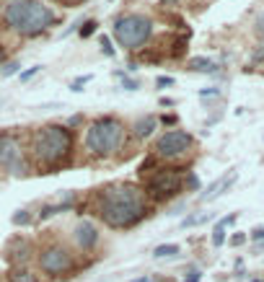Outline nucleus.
I'll list each match as a JSON object with an SVG mask.
<instances>
[{"label":"nucleus","mask_w":264,"mask_h":282,"mask_svg":"<svg viewBox=\"0 0 264 282\" xmlns=\"http://www.w3.org/2000/svg\"><path fill=\"white\" fill-rule=\"evenodd\" d=\"M94 215L114 230H129L140 225L150 215V200L140 184L132 181H112L96 189L88 200Z\"/></svg>","instance_id":"obj_1"},{"label":"nucleus","mask_w":264,"mask_h":282,"mask_svg":"<svg viewBox=\"0 0 264 282\" xmlns=\"http://www.w3.org/2000/svg\"><path fill=\"white\" fill-rule=\"evenodd\" d=\"M75 153V135L68 124H44L29 135V156L41 173H55L68 166Z\"/></svg>","instance_id":"obj_2"},{"label":"nucleus","mask_w":264,"mask_h":282,"mask_svg":"<svg viewBox=\"0 0 264 282\" xmlns=\"http://www.w3.org/2000/svg\"><path fill=\"white\" fill-rule=\"evenodd\" d=\"M0 24L18 36H39L57 24V13L41 0H3Z\"/></svg>","instance_id":"obj_3"},{"label":"nucleus","mask_w":264,"mask_h":282,"mask_svg":"<svg viewBox=\"0 0 264 282\" xmlns=\"http://www.w3.org/2000/svg\"><path fill=\"white\" fill-rule=\"evenodd\" d=\"M140 179H143V192L148 194L150 202H168L184 189L182 168L161 166L156 156H148L140 163Z\"/></svg>","instance_id":"obj_4"},{"label":"nucleus","mask_w":264,"mask_h":282,"mask_svg":"<svg viewBox=\"0 0 264 282\" xmlns=\"http://www.w3.org/2000/svg\"><path fill=\"white\" fill-rule=\"evenodd\" d=\"M127 137V127L119 117H99L88 124L85 132V150L94 158H109L122 150Z\"/></svg>","instance_id":"obj_5"},{"label":"nucleus","mask_w":264,"mask_h":282,"mask_svg":"<svg viewBox=\"0 0 264 282\" xmlns=\"http://www.w3.org/2000/svg\"><path fill=\"white\" fill-rule=\"evenodd\" d=\"M153 31H156V24L153 18L145 13H124L114 21L112 36L117 39V44L127 52H135L140 47H145L153 39Z\"/></svg>","instance_id":"obj_6"},{"label":"nucleus","mask_w":264,"mask_h":282,"mask_svg":"<svg viewBox=\"0 0 264 282\" xmlns=\"http://www.w3.org/2000/svg\"><path fill=\"white\" fill-rule=\"evenodd\" d=\"M36 262H39V269L47 274V277H70L75 269H78V262H75V254L60 244V241H50L44 244L39 251H36Z\"/></svg>","instance_id":"obj_7"},{"label":"nucleus","mask_w":264,"mask_h":282,"mask_svg":"<svg viewBox=\"0 0 264 282\" xmlns=\"http://www.w3.org/2000/svg\"><path fill=\"white\" fill-rule=\"evenodd\" d=\"M0 166H3L11 176H26L29 173V161H26V150L24 140L11 129L0 132Z\"/></svg>","instance_id":"obj_8"},{"label":"nucleus","mask_w":264,"mask_h":282,"mask_svg":"<svg viewBox=\"0 0 264 282\" xmlns=\"http://www.w3.org/2000/svg\"><path fill=\"white\" fill-rule=\"evenodd\" d=\"M192 148H194V137L189 132H184V129H168V132H163L156 140V145H153V156L158 161L173 163V161L184 158Z\"/></svg>","instance_id":"obj_9"},{"label":"nucleus","mask_w":264,"mask_h":282,"mask_svg":"<svg viewBox=\"0 0 264 282\" xmlns=\"http://www.w3.org/2000/svg\"><path fill=\"white\" fill-rule=\"evenodd\" d=\"M34 254H36V246L26 236H13L6 244V249H3V256H6V262L11 267H26L34 259Z\"/></svg>","instance_id":"obj_10"},{"label":"nucleus","mask_w":264,"mask_h":282,"mask_svg":"<svg viewBox=\"0 0 264 282\" xmlns=\"http://www.w3.org/2000/svg\"><path fill=\"white\" fill-rule=\"evenodd\" d=\"M99 241H101V233H99V228H96L94 220H85L83 218V220L75 223V228H73V244H75L78 251H83V254L94 251L99 246Z\"/></svg>","instance_id":"obj_11"},{"label":"nucleus","mask_w":264,"mask_h":282,"mask_svg":"<svg viewBox=\"0 0 264 282\" xmlns=\"http://www.w3.org/2000/svg\"><path fill=\"white\" fill-rule=\"evenodd\" d=\"M236 176H238V173L236 171H231V173H226V176H220V179H215L202 194H200V200L202 202H212L215 197H220V194H223V192H228V186L236 181Z\"/></svg>","instance_id":"obj_12"},{"label":"nucleus","mask_w":264,"mask_h":282,"mask_svg":"<svg viewBox=\"0 0 264 282\" xmlns=\"http://www.w3.org/2000/svg\"><path fill=\"white\" fill-rule=\"evenodd\" d=\"M156 127H158V117L156 114H145V117H140L135 124H132V135H135L138 140H148L153 132H156Z\"/></svg>","instance_id":"obj_13"},{"label":"nucleus","mask_w":264,"mask_h":282,"mask_svg":"<svg viewBox=\"0 0 264 282\" xmlns=\"http://www.w3.org/2000/svg\"><path fill=\"white\" fill-rule=\"evenodd\" d=\"M68 210H75V197H73V194H68V200H65V202L41 205V210H39V220H50V218H55L57 212H68Z\"/></svg>","instance_id":"obj_14"},{"label":"nucleus","mask_w":264,"mask_h":282,"mask_svg":"<svg viewBox=\"0 0 264 282\" xmlns=\"http://www.w3.org/2000/svg\"><path fill=\"white\" fill-rule=\"evenodd\" d=\"M6 282H41L36 272H31L29 267H11L6 272Z\"/></svg>","instance_id":"obj_15"},{"label":"nucleus","mask_w":264,"mask_h":282,"mask_svg":"<svg viewBox=\"0 0 264 282\" xmlns=\"http://www.w3.org/2000/svg\"><path fill=\"white\" fill-rule=\"evenodd\" d=\"M187 68L189 70H197V73H217V65L207 57H189L187 60Z\"/></svg>","instance_id":"obj_16"},{"label":"nucleus","mask_w":264,"mask_h":282,"mask_svg":"<svg viewBox=\"0 0 264 282\" xmlns=\"http://www.w3.org/2000/svg\"><path fill=\"white\" fill-rule=\"evenodd\" d=\"M182 254V246L179 244H161L153 249V256L156 259H171V256H179Z\"/></svg>","instance_id":"obj_17"},{"label":"nucleus","mask_w":264,"mask_h":282,"mask_svg":"<svg viewBox=\"0 0 264 282\" xmlns=\"http://www.w3.org/2000/svg\"><path fill=\"white\" fill-rule=\"evenodd\" d=\"M207 220H212V212L189 215V218H184V220H182V228H194V225H202V223H207Z\"/></svg>","instance_id":"obj_18"},{"label":"nucleus","mask_w":264,"mask_h":282,"mask_svg":"<svg viewBox=\"0 0 264 282\" xmlns=\"http://www.w3.org/2000/svg\"><path fill=\"white\" fill-rule=\"evenodd\" d=\"M226 223L223 220H217V225L212 228V246H223L226 244Z\"/></svg>","instance_id":"obj_19"},{"label":"nucleus","mask_w":264,"mask_h":282,"mask_svg":"<svg viewBox=\"0 0 264 282\" xmlns=\"http://www.w3.org/2000/svg\"><path fill=\"white\" fill-rule=\"evenodd\" d=\"M11 223H13V225H29V223H31V212H29V210H18V212H13Z\"/></svg>","instance_id":"obj_20"},{"label":"nucleus","mask_w":264,"mask_h":282,"mask_svg":"<svg viewBox=\"0 0 264 282\" xmlns=\"http://www.w3.org/2000/svg\"><path fill=\"white\" fill-rule=\"evenodd\" d=\"M96 29H99V21H85V24H80V36L83 39H88V36H94L96 34Z\"/></svg>","instance_id":"obj_21"},{"label":"nucleus","mask_w":264,"mask_h":282,"mask_svg":"<svg viewBox=\"0 0 264 282\" xmlns=\"http://www.w3.org/2000/svg\"><path fill=\"white\" fill-rule=\"evenodd\" d=\"M184 186H187V192H200V179H197V173H194V171H187Z\"/></svg>","instance_id":"obj_22"},{"label":"nucleus","mask_w":264,"mask_h":282,"mask_svg":"<svg viewBox=\"0 0 264 282\" xmlns=\"http://www.w3.org/2000/svg\"><path fill=\"white\" fill-rule=\"evenodd\" d=\"M119 78H122V88L124 91H138L140 88V80H135V78H127L124 73H117Z\"/></svg>","instance_id":"obj_23"},{"label":"nucleus","mask_w":264,"mask_h":282,"mask_svg":"<svg viewBox=\"0 0 264 282\" xmlns=\"http://www.w3.org/2000/svg\"><path fill=\"white\" fill-rule=\"evenodd\" d=\"M94 80V75H80V78H75L73 83H70V91H83V85H88V83H91Z\"/></svg>","instance_id":"obj_24"},{"label":"nucleus","mask_w":264,"mask_h":282,"mask_svg":"<svg viewBox=\"0 0 264 282\" xmlns=\"http://www.w3.org/2000/svg\"><path fill=\"white\" fill-rule=\"evenodd\" d=\"M41 70V65H31V68H26L24 73H18V78H21V83H26V80H31L36 73Z\"/></svg>","instance_id":"obj_25"},{"label":"nucleus","mask_w":264,"mask_h":282,"mask_svg":"<svg viewBox=\"0 0 264 282\" xmlns=\"http://www.w3.org/2000/svg\"><path fill=\"white\" fill-rule=\"evenodd\" d=\"M200 279H202L200 269H197V267H189V269L184 272V279H182V282H200Z\"/></svg>","instance_id":"obj_26"},{"label":"nucleus","mask_w":264,"mask_h":282,"mask_svg":"<svg viewBox=\"0 0 264 282\" xmlns=\"http://www.w3.org/2000/svg\"><path fill=\"white\" fill-rule=\"evenodd\" d=\"M18 68H21L18 62H6V65H3V70H0V75H3V78H11V75L18 73Z\"/></svg>","instance_id":"obj_27"},{"label":"nucleus","mask_w":264,"mask_h":282,"mask_svg":"<svg viewBox=\"0 0 264 282\" xmlns=\"http://www.w3.org/2000/svg\"><path fill=\"white\" fill-rule=\"evenodd\" d=\"M101 52H104L106 57H114V47H112V39H109L106 34L101 36Z\"/></svg>","instance_id":"obj_28"},{"label":"nucleus","mask_w":264,"mask_h":282,"mask_svg":"<svg viewBox=\"0 0 264 282\" xmlns=\"http://www.w3.org/2000/svg\"><path fill=\"white\" fill-rule=\"evenodd\" d=\"M251 62H264V39H261V44L254 50V55H251Z\"/></svg>","instance_id":"obj_29"},{"label":"nucleus","mask_w":264,"mask_h":282,"mask_svg":"<svg viewBox=\"0 0 264 282\" xmlns=\"http://www.w3.org/2000/svg\"><path fill=\"white\" fill-rule=\"evenodd\" d=\"M249 238H251V241H264V225H259V228H254L251 233H249Z\"/></svg>","instance_id":"obj_30"},{"label":"nucleus","mask_w":264,"mask_h":282,"mask_svg":"<svg viewBox=\"0 0 264 282\" xmlns=\"http://www.w3.org/2000/svg\"><path fill=\"white\" fill-rule=\"evenodd\" d=\"M156 85H158V88H166V85H173V78H171V75H158V78H156Z\"/></svg>","instance_id":"obj_31"},{"label":"nucleus","mask_w":264,"mask_h":282,"mask_svg":"<svg viewBox=\"0 0 264 282\" xmlns=\"http://www.w3.org/2000/svg\"><path fill=\"white\" fill-rule=\"evenodd\" d=\"M241 244H246V236L244 233H233L231 236V246H241Z\"/></svg>","instance_id":"obj_32"},{"label":"nucleus","mask_w":264,"mask_h":282,"mask_svg":"<svg viewBox=\"0 0 264 282\" xmlns=\"http://www.w3.org/2000/svg\"><path fill=\"white\" fill-rule=\"evenodd\" d=\"M158 122H161V124H168V127H173V124H176V114H163Z\"/></svg>","instance_id":"obj_33"},{"label":"nucleus","mask_w":264,"mask_h":282,"mask_svg":"<svg viewBox=\"0 0 264 282\" xmlns=\"http://www.w3.org/2000/svg\"><path fill=\"white\" fill-rule=\"evenodd\" d=\"M217 93H220V88H202V91H200L202 99H207V96H217Z\"/></svg>","instance_id":"obj_34"},{"label":"nucleus","mask_w":264,"mask_h":282,"mask_svg":"<svg viewBox=\"0 0 264 282\" xmlns=\"http://www.w3.org/2000/svg\"><path fill=\"white\" fill-rule=\"evenodd\" d=\"M256 34L264 39V13H261V16H259V21H256Z\"/></svg>","instance_id":"obj_35"},{"label":"nucleus","mask_w":264,"mask_h":282,"mask_svg":"<svg viewBox=\"0 0 264 282\" xmlns=\"http://www.w3.org/2000/svg\"><path fill=\"white\" fill-rule=\"evenodd\" d=\"M80 122H83V114H75V117H70V122H68V127L73 129V127H75V124H80Z\"/></svg>","instance_id":"obj_36"},{"label":"nucleus","mask_w":264,"mask_h":282,"mask_svg":"<svg viewBox=\"0 0 264 282\" xmlns=\"http://www.w3.org/2000/svg\"><path fill=\"white\" fill-rule=\"evenodd\" d=\"M55 3H60V6H78V3H83V0H55Z\"/></svg>","instance_id":"obj_37"},{"label":"nucleus","mask_w":264,"mask_h":282,"mask_svg":"<svg viewBox=\"0 0 264 282\" xmlns=\"http://www.w3.org/2000/svg\"><path fill=\"white\" fill-rule=\"evenodd\" d=\"M173 104H176V101H173V99H168V96H163V99H161V106H163V109H166V106H173Z\"/></svg>","instance_id":"obj_38"},{"label":"nucleus","mask_w":264,"mask_h":282,"mask_svg":"<svg viewBox=\"0 0 264 282\" xmlns=\"http://www.w3.org/2000/svg\"><path fill=\"white\" fill-rule=\"evenodd\" d=\"M163 6H173V3H179V0H161Z\"/></svg>","instance_id":"obj_39"},{"label":"nucleus","mask_w":264,"mask_h":282,"mask_svg":"<svg viewBox=\"0 0 264 282\" xmlns=\"http://www.w3.org/2000/svg\"><path fill=\"white\" fill-rule=\"evenodd\" d=\"M132 282H150V277H138V279H132Z\"/></svg>","instance_id":"obj_40"}]
</instances>
